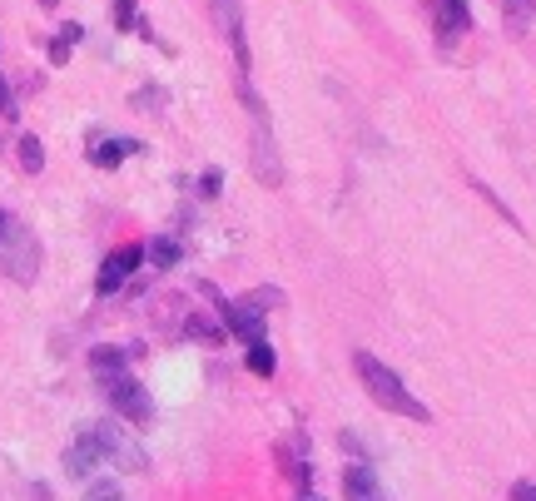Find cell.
I'll use <instances>...</instances> for the list:
<instances>
[{
  "instance_id": "5",
  "label": "cell",
  "mask_w": 536,
  "mask_h": 501,
  "mask_svg": "<svg viewBox=\"0 0 536 501\" xmlns=\"http://www.w3.org/2000/svg\"><path fill=\"white\" fill-rule=\"evenodd\" d=\"M139 263H144V249H139V244H130V249H115L110 258H105L100 278H95V293H100V298H110V293H115V288L130 278Z\"/></svg>"
},
{
  "instance_id": "21",
  "label": "cell",
  "mask_w": 536,
  "mask_h": 501,
  "mask_svg": "<svg viewBox=\"0 0 536 501\" xmlns=\"http://www.w3.org/2000/svg\"><path fill=\"white\" fill-rule=\"evenodd\" d=\"M0 224H5V214H0Z\"/></svg>"
},
{
  "instance_id": "12",
  "label": "cell",
  "mask_w": 536,
  "mask_h": 501,
  "mask_svg": "<svg viewBox=\"0 0 536 501\" xmlns=\"http://www.w3.org/2000/svg\"><path fill=\"white\" fill-rule=\"evenodd\" d=\"M134 149H139V144H134V139H105V144H100V149H90V159H95V164H100V169H115V164H120V159H125V154H134Z\"/></svg>"
},
{
  "instance_id": "16",
  "label": "cell",
  "mask_w": 536,
  "mask_h": 501,
  "mask_svg": "<svg viewBox=\"0 0 536 501\" xmlns=\"http://www.w3.org/2000/svg\"><path fill=\"white\" fill-rule=\"evenodd\" d=\"M85 501H125V497H120V487H115V482H95V487L85 492Z\"/></svg>"
},
{
  "instance_id": "2",
  "label": "cell",
  "mask_w": 536,
  "mask_h": 501,
  "mask_svg": "<svg viewBox=\"0 0 536 501\" xmlns=\"http://www.w3.org/2000/svg\"><path fill=\"white\" fill-rule=\"evenodd\" d=\"M0 268L15 283H35V273H40V239L25 224H0Z\"/></svg>"
},
{
  "instance_id": "15",
  "label": "cell",
  "mask_w": 536,
  "mask_h": 501,
  "mask_svg": "<svg viewBox=\"0 0 536 501\" xmlns=\"http://www.w3.org/2000/svg\"><path fill=\"white\" fill-rule=\"evenodd\" d=\"M497 5L512 15V25H527V20L536 15V0H497Z\"/></svg>"
},
{
  "instance_id": "11",
  "label": "cell",
  "mask_w": 536,
  "mask_h": 501,
  "mask_svg": "<svg viewBox=\"0 0 536 501\" xmlns=\"http://www.w3.org/2000/svg\"><path fill=\"white\" fill-rule=\"evenodd\" d=\"M15 159H20L25 174H40V169H45V149H40V139H35V134H20V139H15Z\"/></svg>"
},
{
  "instance_id": "8",
  "label": "cell",
  "mask_w": 536,
  "mask_h": 501,
  "mask_svg": "<svg viewBox=\"0 0 536 501\" xmlns=\"http://www.w3.org/2000/svg\"><path fill=\"white\" fill-rule=\"evenodd\" d=\"M427 5H432V25H437V35H442V40L467 35L472 15H467V5H462V0H427Z\"/></svg>"
},
{
  "instance_id": "3",
  "label": "cell",
  "mask_w": 536,
  "mask_h": 501,
  "mask_svg": "<svg viewBox=\"0 0 536 501\" xmlns=\"http://www.w3.org/2000/svg\"><path fill=\"white\" fill-rule=\"evenodd\" d=\"M100 382H105V392H110V402H115V412H120V417H130V422H139V427L154 417V402H149V392L130 377V368L100 373Z\"/></svg>"
},
{
  "instance_id": "7",
  "label": "cell",
  "mask_w": 536,
  "mask_h": 501,
  "mask_svg": "<svg viewBox=\"0 0 536 501\" xmlns=\"http://www.w3.org/2000/svg\"><path fill=\"white\" fill-rule=\"evenodd\" d=\"M219 313H224V323H229L244 343H259V338H264V308H254V298H244V303H224Z\"/></svg>"
},
{
  "instance_id": "4",
  "label": "cell",
  "mask_w": 536,
  "mask_h": 501,
  "mask_svg": "<svg viewBox=\"0 0 536 501\" xmlns=\"http://www.w3.org/2000/svg\"><path fill=\"white\" fill-rule=\"evenodd\" d=\"M209 10H214V20H219V35L229 40V50H234V65H239V85H249V35H244V10H239V0H209Z\"/></svg>"
},
{
  "instance_id": "6",
  "label": "cell",
  "mask_w": 536,
  "mask_h": 501,
  "mask_svg": "<svg viewBox=\"0 0 536 501\" xmlns=\"http://www.w3.org/2000/svg\"><path fill=\"white\" fill-rule=\"evenodd\" d=\"M100 462H105V442H100V427H85V432H80V442H75V447L65 452V472H70V477H90V472H95Z\"/></svg>"
},
{
  "instance_id": "19",
  "label": "cell",
  "mask_w": 536,
  "mask_h": 501,
  "mask_svg": "<svg viewBox=\"0 0 536 501\" xmlns=\"http://www.w3.org/2000/svg\"><path fill=\"white\" fill-rule=\"evenodd\" d=\"M298 501H318V497H313V492H303V497H298Z\"/></svg>"
},
{
  "instance_id": "17",
  "label": "cell",
  "mask_w": 536,
  "mask_h": 501,
  "mask_svg": "<svg viewBox=\"0 0 536 501\" xmlns=\"http://www.w3.org/2000/svg\"><path fill=\"white\" fill-rule=\"evenodd\" d=\"M512 501H536V482H517V487H512Z\"/></svg>"
},
{
  "instance_id": "1",
  "label": "cell",
  "mask_w": 536,
  "mask_h": 501,
  "mask_svg": "<svg viewBox=\"0 0 536 501\" xmlns=\"http://www.w3.org/2000/svg\"><path fill=\"white\" fill-rule=\"evenodd\" d=\"M353 368H358L363 387H368V397H373L383 412H398V417H412V422H432L427 402H417V397L402 387V377L393 373L388 363H378L373 353H358V358H353Z\"/></svg>"
},
{
  "instance_id": "9",
  "label": "cell",
  "mask_w": 536,
  "mask_h": 501,
  "mask_svg": "<svg viewBox=\"0 0 536 501\" xmlns=\"http://www.w3.org/2000/svg\"><path fill=\"white\" fill-rule=\"evenodd\" d=\"M254 174L264 179L268 189H278V184H283V169H278V154H273L268 125H259V134H254Z\"/></svg>"
},
{
  "instance_id": "14",
  "label": "cell",
  "mask_w": 536,
  "mask_h": 501,
  "mask_svg": "<svg viewBox=\"0 0 536 501\" xmlns=\"http://www.w3.org/2000/svg\"><path fill=\"white\" fill-rule=\"evenodd\" d=\"M144 253H149V258H154L159 268H169V263L179 258V244H174V239H154V244H149Z\"/></svg>"
},
{
  "instance_id": "18",
  "label": "cell",
  "mask_w": 536,
  "mask_h": 501,
  "mask_svg": "<svg viewBox=\"0 0 536 501\" xmlns=\"http://www.w3.org/2000/svg\"><path fill=\"white\" fill-rule=\"evenodd\" d=\"M0 115H10V85L0 80Z\"/></svg>"
},
{
  "instance_id": "13",
  "label": "cell",
  "mask_w": 536,
  "mask_h": 501,
  "mask_svg": "<svg viewBox=\"0 0 536 501\" xmlns=\"http://www.w3.org/2000/svg\"><path fill=\"white\" fill-rule=\"evenodd\" d=\"M249 368L259 377L273 373V348H268V338H259V343H249Z\"/></svg>"
},
{
  "instance_id": "20",
  "label": "cell",
  "mask_w": 536,
  "mask_h": 501,
  "mask_svg": "<svg viewBox=\"0 0 536 501\" xmlns=\"http://www.w3.org/2000/svg\"><path fill=\"white\" fill-rule=\"evenodd\" d=\"M40 5H60V0H40Z\"/></svg>"
},
{
  "instance_id": "10",
  "label": "cell",
  "mask_w": 536,
  "mask_h": 501,
  "mask_svg": "<svg viewBox=\"0 0 536 501\" xmlns=\"http://www.w3.org/2000/svg\"><path fill=\"white\" fill-rule=\"evenodd\" d=\"M343 487H348V501H383L368 467H348V472H343Z\"/></svg>"
}]
</instances>
